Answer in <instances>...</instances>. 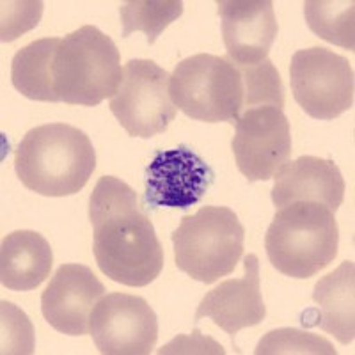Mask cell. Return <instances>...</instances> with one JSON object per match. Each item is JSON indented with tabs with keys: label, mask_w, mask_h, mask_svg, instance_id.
<instances>
[{
	"label": "cell",
	"mask_w": 355,
	"mask_h": 355,
	"mask_svg": "<svg viewBox=\"0 0 355 355\" xmlns=\"http://www.w3.org/2000/svg\"><path fill=\"white\" fill-rule=\"evenodd\" d=\"M339 227L334 211L322 202L297 201L274 215L265 236L272 266L293 279H309L338 256Z\"/></svg>",
	"instance_id": "cell-3"
},
{
	"label": "cell",
	"mask_w": 355,
	"mask_h": 355,
	"mask_svg": "<svg viewBox=\"0 0 355 355\" xmlns=\"http://www.w3.org/2000/svg\"><path fill=\"white\" fill-rule=\"evenodd\" d=\"M243 270V277L224 281L208 291L196 311V322L211 318L217 327L230 334L233 343L242 329L256 327L266 316V307L259 290L258 256H245Z\"/></svg>",
	"instance_id": "cell-14"
},
{
	"label": "cell",
	"mask_w": 355,
	"mask_h": 355,
	"mask_svg": "<svg viewBox=\"0 0 355 355\" xmlns=\"http://www.w3.org/2000/svg\"><path fill=\"white\" fill-rule=\"evenodd\" d=\"M91 336L100 354L148 355L157 345L158 320L142 297L109 293L91 313Z\"/></svg>",
	"instance_id": "cell-10"
},
{
	"label": "cell",
	"mask_w": 355,
	"mask_h": 355,
	"mask_svg": "<svg viewBox=\"0 0 355 355\" xmlns=\"http://www.w3.org/2000/svg\"><path fill=\"white\" fill-rule=\"evenodd\" d=\"M160 355L167 354H220L224 355L226 350L220 347V345L211 338H205V336L199 332V329H196L192 336H178L176 339H173L169 345H166L164 348L158 350Z\"/></svg>",
	"instance_id": "cell-25"
},
{
	"label": "cell",
	"mask_w": 355,
	"mask_h": 355,
	"mask_svg": "<svg viewBox=\"0 0 355 355\" xmlns=\"http://www.w3.org/2000/svg\"><path fill=\"white\" fill-rule=\"evenodd\" d=\"M103 293L105 286L89 266L66 263L41 295V313L55 331L85 336L91 332V313Z\"/></svg>",
	"instance_id": "cell-12"
},
{
	"label": "cell",
	"mask_w": 355,
	"mask_h": 355,
	"mask_svg": "<svg viewBox=\"0 0 355 355\" xmlns=\"http://www.w3.org/2000/svg\"><path fill=\"white\" fill-rule=\"evenodd\" d=\"M89 218L98 268L114 283L142 288L160 275L164 249L132 187L101 176L89 198Z\"/></svg>",
	"instance_id": "cell-1"
},
{
	"label": "cell",
	"mask_w": 355,
	"mask_h": 355,
	"mask_svg": "<svg viewBox=\"0 0 355 355\" xmlns=\"http://www.w3.org/2000/svg\"><path fill=\"white\" fill-rule=\"evenodd\" d=\"M33 325L20 309L2 302V354H33Z\"/></svg>",
	"instance_id": "cell-23"
},
{
	"label": "cell",
	"mask_w": 355,
	"mask_h": 355,
	"mask_svg": "<svg viewBox=\"0 0 355 355\" xmlns=\"http://www.w3.org/2000/svg\"><path fill=\"white\" fill-rule=\"evenodd\" d=\"M313 300L320 316L313 325L334 336L341 345H352L355 338V266L345 261L316 283Z\"/></svg>",
	"instance_id": "cell-17"
},
{
	"label": "cell",
	"mask_w": 355,
	"mask_h": 355,
	"mask_svg": "<svg viewBox=\"0 0 355 355\" xmlns=\"http://www.w3.org/2000/svg\"><path fill=\"white\" fill-rule=\"evenodd\" d=\"M174 107L196 121L234 123L245 110L240 68L227 57L198 53L174 68L169 80Z\"/></svg>",
	"instance_id": "cell-6"
},
{
	"label": "cell",
	"mask_w": 355,
	"mask_h": 355,
	"mask_svg": "<svg viewBox=\"0 0 355 355\" xmlns=\"http://www.w3.org/2000/svg\"><path fill=\"white\" fill-rule=\"evenodd\" d=\"M272 201L277 208L297 201L322 202L336 214L345 198V180L332 160L300 157L286 162L274 176Z\"/></svg>",
	"instance_id": "cell-15"
},
{
	"label": "cell",
	"mask_w": 355,
	"mask_h": 355,
	"mask_svg": "<svg viewBox=\"0 0 355 355\" xmlns=\"http://www.w3.org/2000/svg\"><path fill=\"white\" fill-rule=\"evenodd\" d=\"M217 8L227 59L240 66L265 61L277 36L270 0H218Z\"/></svg>",
	"instance_id": "cell-13"
},
{
	"label": "cell",
	"mask_w": 355,
	"mask_h": 355,
	"mask_svg": "<svg viewBox=\"0 0 355 355\" xmlns=\"http://www.w3.org/2000/svg\"><path fill=\"white\" fill-rule=\"evenodd\" d=\"M304 15L309 28L327 43L341 49H355V4L339 0L304 2Z\"/></svg>",
	"instance_id": "cell-19"
},
{
	"label": "cell",
	"mask_w": 355,
	"mask_h": 355,
	"mask_svg": "<svg viewBox=\"0 0 355 355\" xmlns=\"http://www.w3.org/2000/svg\"><path fill=\"white\" fill-rule=\"evenodd\" d=\"M59 44V37H43L15 53L11 82L18 93L34 101H59L53 89V59Z\"/></svg>",
	"instance_id": "cell-18"
},
{
	"label": "cell",
	"mask_w": 355,
	"mask_h": 355,
	"mask_svg": "<svg viewBox=\"0 0 355 355\" xmlns=\"http://www.w3.org/2000/svg\"><path fill=\"white\" fill-rule=\"evenodd\" d=\"M214 180V169L189 146L158 151L146 167L144 201L150 208L187 210L201 201Z\"/></svg>",
	"instance_id": "cell-11"
},
{
	"label": "cell",
	"mask_w": 355,
	"mask_h": 355,
	"mask_svg": "<svg viewBox=\"0 0 355 355\" xmlns=\"http://www.w3.org/2000/svg\"><path fill=\"white\" fill-rule=\"evenodd\" d=\"M245 230L226 206H205L185 215L173 233L178 270L205 284L217 283L236 268L243 254Z\"/></svg>",
	"instance_id": "cell-5"
},
{
	"label": "cell",
	"mask_w": 355,
	"mask_h": 355,
	"mask_svg": "<svg viewBox=\"0 0 355 355\" xmlns=\"http://www.w3.org/2000/svg\"><path fill=\"white\" fill-rule=\"evenodd\" d=\"M43 2H2V36L0 40L12 41L40 24Z\"/></svg>",
	"instance_id": "cell-24"
},
{
	"label": "cell",
	"mask_w": 355,
	"mask_h": 355,
	"mask_svg": "<svg viewBox=\"0 0 355 355\" xmlns=\"http://www.w3.org/2000/svg\"><path fill=\"white\" fill-rule=\"evenodd\" d=\"M15 169L25 189L49 198L80 192L96 169V153L82 130L50 123L28 130L15 151Z\"/></svg>",
	"instance_id": "cell-2"
},
{
	"label": "cell",
	"mask_w": 355,
	"mask_h": 355,
	"mask_svg": "<svg viewBox=\"0 0 355 355\" xmlns=\"http://www.w3.org/2000/svg\"><path fill=\"white\" fill-rule=\"evenodd\" d=\"M121 78L119 50L100 28L84 25L61 40L53 59V89L59 101L96 107L116 94Z\"/></svg>",
	"instance_id": "cell-4"
},
{
	"label": "cell",
	"mask_w": 355,
	"mask_h": 355,
	"mask_svg": "<svg viewBox=\"0 0 355 355\" xmlns=\"http://www.w3.org/2000/svg\"><path fill=\"white\" fill-rule=\"evenodd\" d=\"M53 265L52 247L36 231H15L0 245V281L11 291H31L46 281Z\"/></svg>",
	"instance_id": "cell-16"
},
{
	"label": "cell",
	"mask_w": 355,
	"mask_h": 355,
	"mask_svg": "<svg viewBox=\"0 0 355 355\" xmlns=\"http://www.w3.org/2000/svg\"><path fill=\"white\" fill-rule=\"evenodd\" d=\"M295 101L307 116L334 119L354 105V69L347 57L313 46L295 53L290 66Z\"/></svg>",
	"instance_id": "cell-8"
},
{
	"label": "cell",
	"mask_w": 355,
	"mask_h": 355,
	"mask_svg": "<svg viewBox=\"0 0 355 355\" xmlns=\"http://www.w3.org/2000/svg\"><path fill=\"white\" fill-rule=\"evenodd\" d=\"M123 21V36L144 33L148 43L153 44L164 28L182 17L183 2L180 0H130L119 8Z\"/></svg>",
	"instance_id": "cell-20"
},
{
	"label": "cell",
	"mask_w": 355,
	"mask_h": 355,
	"mask_svg": "<svg viewBox=\"0 0 355 355\" xmlns=\"http://www.w3.org/2000/svg\"><path fill=\"white\" fill-rule=\"evenodd\" d=\"M256 355L316 354L336 355V348L329 339L299 329H277L265 336L254 350Z\"/></svg>",
	"instance_id": "cell-22"
},
{
	"label": "cell",
	"mask_w": 355,
	"mask_h": 355,
	"mask_svg": "<svg viewBox=\"0 0 355 355\" xmlns=\"http://www.w3.org/2000/svg\"><path fill=\"white\" fill-rule=\"evenodd\" d=\"M233 153L236 167L249 182L275 176L291 155L290 121L274 105L252 107L234 123Z\"/></svg>",
	"instance_id": "cell-9"
},
{
	"label": "cell",
	"mask_w": 355,
	"mask_h": 355,
	"mask_svg": "<svg viewBox=\"0 0 355 355\" xmlns=\"http://www.w3.org/2000/svg\"><path fill=\"white\" fill-rule=\"evenodd\" d=\"M236 66L242 73L243 87H245V110L261 105L284 109V85L270 59H265L258 64Z\"/></svg>",
	"instance_id": "cell-21"
},
{
	"label": "cell",
	"mask_w": 355,
	"mask_h": 355,
	"mask_svg": "<svg viewBox=\"0 0 355 355\" xmlns=\"http://www.w3.org/2000/svg\"><path fill=\"white\" fill-rule=\"evenodd\" d=\"M171 75L148 59H132L110 98V112L132 137L150 139L166 132L178 109L169 96Z\"/></svg>",
	"instance_id": "cell-7"
}]
</instances>
